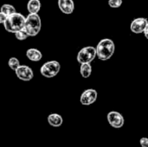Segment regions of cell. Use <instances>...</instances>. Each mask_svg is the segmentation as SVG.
Instances as JSON below:
<instances>
[{
  "label": "cell",
  "instance_id": "6da1fadb",
  "mask_svg": "<svg viewBox=\"0 0 148 147\" xmlns=\"http://www.w3.org/2000/svg\"><path fill=\"white\" fill-rule=\"evenodd\" d=\"M25 21L26 17L23 14L15 12L13 14L7 16V18L3 23V26L8 32L15 34L18 30L24 29Z\"/></svg>",
  "mask_w": 148,
  "mask_h": 147
},
{
  "label": "cell",
  "instance_id": "7a4b0ae2",
  "mask_svg": "<svg viewBox=\"0 0 148 147\" xmlns=\"http://www.w3.org/2000/svg\"><path fill=\"white\" fill-rule=\"evenodd\" d=\"M115 45L113 40L104 38L101 40L96 46L97 57L101 61L109 60L114 54Z\"/></svg>",
  "mask_w": 148,
  "mask_h": 147
},
{
  "label": "cell",
  "instance_id": "3957f363",
  "mask_svg": "<svg viewBox=\"0 0 148 147\" xmlns=\"http://www.w3.org/2000/svg\"><path fill=\"white\" fill-rule=\"evenodd\" d=\"M42 28V21L38 14H29L26 16L24 29L29 36H36L38 35Z\"/></svg>",
  "mask_w": 148,
  "mask_h": 147
},
{
  "label": "cell",
  "instance_id": "277c9868",
  "mask_svg": "<svg viewBox=\"0 0 148 147\" xmlns=\"http://www.w3.org/2000/svg\"><path fill=\"white\" fill-rule=\"evenodd\" d=\"M97 56L96 48L93 46H87L82 48L77 55V62L80 64L91 63Z\"/></svg>",
  "mask_w": 148,
  "mask_h": 147
},
{
  "label": "cell",
  "instance_id": "5b68a950",
  "mask_svg": "<svg viewBox=\"0 0 148 147\" xmlns=\"http://www.w3.org/2000/svg\"><path fill=\"white\" fill-rule=\"evenodd\" d=\"M61 65L57 61H49L45 62L40 68V73L45 78H53L58 75Z\"/></svg>",
  "mask_w": 148,
  "mask_h": 147
},
{
  "label": "cell",
  "instance_id": "8992f818",
  "mask_svg": "<svg viewBox=\"0 0 148 147\" xmlns=\"http://www.w3.org/2000/svg\"><path fill=\"white\" fill-rule=\"evenodd\" d=\"M108 121L109 123V125L116 129H120L124 126L125 123V120L124 117L122 116L121 113L116 112V111H112L109 112L108 113Z\"/></svg>",
  "mask_w": 148,
  "mask_h": 147
},
{
  "label": "cell",
  "instance_id": "52a82bcc",
  "mask_svg": "<svg viewBox=\"0 0 148 147\" xmlns=\"http://www.w3.org/2000/svg\"><path fill=\"white\" fill-rule=\"evenodd\" d=\"M97 96H98V94H97L96 90H95L93 88L86 89L81 94L80 101L84 106H90L96 101Z\"/></svg>",
  "mask_w": 148,
  "mask_h": 147
},
{
  "label": "cell",
  "instance_id": "ba28073f",
  "mask_svg": "<svg viewBox=\"0 0 148 147\" xmlns=\"http://www.w3.org/2000/svg\"><path fill=\"white\" fill-rule=\"evenodd\" d=\"M16 77L23 81H29L34 77V73L31 68L26 65H20V67L15 71Z\"/></svg>",
  "mask_w": 148,
  "mask_h": 147
},
{
  "label": "cell",
  "instance_id": "9c48e42d",
  "mask_svg": "<svg viewBox=\"0 0 148 147\" xmlns=\"http://www.w3.org/2000/svg\"><path fill=\"white\" fill-rule=\"evenodd\" d=\"M148 24L147 18L145 17H138L133 20L130 25V29L132 32L135 34H141L144 33V30Z\"/></svg>",
  "mask_w": 148,
  "mask_h": 147
},
{
  "label": "cell",
  "instance_id": "30bf717a",
  "mask_svg": "<svg viewBox=\"0 0 148 147\" xmlns=\"http://www.w3.org/2000/svg\"><path fill=\"white\" fill-rule=\"evenodd\" d=\"M58 7L62 13L69 15L75 10V3L73 0H58Z\"/></svg>",
  "mask_w": 148,
  "mask_h": 147
},
{
  "label": "cell",
  "instance_id": "8fae6325",
  "mask_svg": "<svg viewBox=\"0 0 148 147\" xmlns=\"http://www.w3.org/2000/svg\"><path fill=\"white\" fill-rule=\"evenodd\" d=\"M26 56L31 62H39L42 58V54L37 49H29L26 51Z\"/></svg>",
  "mask_w": 148,
  "mask_h": 147
},
{
  "label": "cell",
  "instance_id": "7c38bea8",
  "mask_svg": "<svg viewBox=\"0 0 148 147\" xmlns=\"http://www.w3.org/2000/svg\"><path fill=\"white\" fill-rule=\"evenodd\" d=\"M48 122L53 127H59L62 125L63 119L58 113H51L48 116Z\"/></svg>",
  "mask_w": 148,
  "mask_h": 147
},
{
  "label": "cell",
  "instance_id": "4fadbf2b",
  "mask_svg": "<svg viewBox=\"0 0 148 147\" xmlns=\"http://www.w3.org/2000/svg\"><path fill=\"white\" fill-rule=\"evenodd\" d=\"M27 10L30 14H38L41 10L40 0H29L27 3Z\"/></svg>",
  "mask_w": 148,
  "mask_h": 147
},
{
  "label": "cell",
  "instance_id": "5bb4252c",
  "mask_svg": "<svg viewBox=\"0 0 148 147\" xmlns=\"http://www.w3.org/2000/svg\"><path fill=\"white\" fill-rule=\"evenodd\" d=\"M80 73H81V75L84 79H87V78L90 77V75L92 74V66H91V64L90 63H83V64H81Z\"/></svg>",
  "mask_w": 148,
  "mask_h": 147
},
{
  "label": "cell",
  "instance_id": "9a60e30c",
  "mask_svg": "<svg viewBox=\"0 0 148 147\" xmlns=\"http://www.w3.org/2000/svg\"><path fill=\"white\" fill-rule=\"evenodd\" d=\"M1 13H3L4 15L6 16H9L10 14H13L15 12H16V8L11 5V4H9V3H5L3 4L2 7H1V10H0Z\"/></svg>",
  "mask_w": 148,
  "mask_h": 147
},
{
  "label": "cell",
  "instance_id": "2e32d148",
  "mask_svg": "<svg viewBox=\"0 0 148 147\" xmlns=\"http://www.w3.org/2000/svg\"><path fill=\"white\" fill-rule=\"evenodd\" d=\"M15 36H16V38L17 40L23 41V40H26L28 38V36H29L28 32L25 30V29H23L18 30L17 32H16L15 33Z\"/></svg>",
  "mask_w": 148,
  "mask_h": 147
},
{
  "label": "cell",
  "instance_id": "e0dca14e",
  "mask_svg": "<svg viewBox=\"0 0 148 147\" xmlns=\"http://www.w3.org/2000/svg\"><path fill=\"white\" fill-rule=\"evenodd\" d=\"M8 64H9V67H10L12 70H14V71H16V70L20 67V62H19V60H18L17 58H16V57H11V58L9 60Z\"/></svg>",
  "mask_w": 148,
  "mask_h": 147
},
{
  "label": "cell",
  "instance_id": "ac0fdd59",
  "mask_svg": "<svg viewBox=\"0 0 148 147\" xmlns=\"http://www.w3.org/2000/svg\"><path fill=\"white\" fill-rule=\"evenodd\" d=\"M122 4V0H108V5L111 8H119Z\"/></svg>",
  "mask_w": 148,
  "mask_h": 147
},
{
  "label": "cell",
  "instance_id": "d6986e66",
  "mask_svg": "<svg viewBox=\"0 0 148 147\" xmlns=\"http://www.w3.org/2000/svg\"><path fill=\"white\" fill-rule=\"evenodd\" d=\"M140 143L142 147H147L148 146V139L147 138H141L140 140Z\"/></svg>",
  "mask_w": 148,
  "mask_h": 147
},
{
  "label": "cell",
  "instance_id": "ffe728a7",
  "mask_svg": "<svg viewBox=\"0 0 148 147\" xmlns=\"http://www.w3.org/2000/svg\"><path fill=\"white\" fill-rule=\"evenodd\" d=\"M6 18H7V16L4 15L3 13H1L0 12V23L3 24V23H4V21H5Z\"/></svg>",
  "mask_w": 148,
  "mask_h": 147
},
{
  "label": "cell",
  "instance_id": "44dd1931",
  "mask_svg": "<svg viewBox=\"0 0 148 147\" xmlns=\"http://www.w3.org/2000/svg\"><path fill=\"white\" fill-rule=\"evenodd\" d=\"M144 35H145V37L147 39H148V24L147 25V27H146V29L144 30Z\"/></svg>",
  "mask_w": 148,
  "mask_h": 147
},
{
  "label": "cell",
  "instance_id": "7402d4cb",
  "mask_svg": "<svg viewBox=\"0 0 148 147\" xmlns=\"http://www.w3.org/2000/svg\"><path fill=\"white\" fill-rule=\"evenodd\" d=\"M147 147H148V146H147Z\"/></svg>",
  "mask_w": 148,
  "mask_h": 147
}]
</instances>
